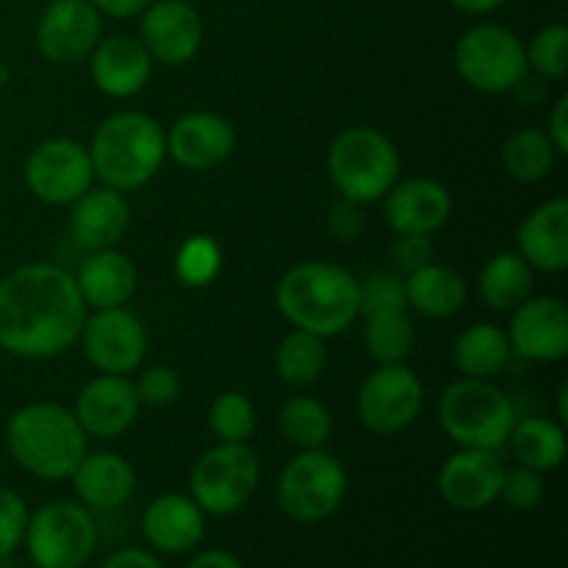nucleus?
<instances>
[{
    "label": "nucleus",
    "instance_id": "4c0bfd02",
    "mask_svg": "<svg viewBox=\"0 0 568 568\" xmlns=\"http://www.w3.org/2000/svg\"><path fill=\"white\" fill-rule=\"evenodd\" d=\"M358 308L361 316L383 314V311H408V297H405V277L397 272H375L358 281Z\"/></svg>",
    "mask_w": 568,
    "mask_h": 568
},
{
    "label": "nucleus",
    "instance_id": "2eb2a0df",
    "mask_svg": "<svg viewBox=\"0 0 568 568\" xmlns=\"http://www.w3.org/2000/svg\"><path fill=\"white\" fill-rule=\"evenodd\" d=\"M139 17V39L153 61L183 67L200 53L203 20L192 0H153Z\"/></svg>",
    "mask_w": 568,
    "mask_h": 568
},
{
    "label": "nucleus",
    "instance_id": "4468645a",
    "mask_svg": "<svg viewBox=\"0 0 568 568\" xmlns=\"http://www.w3.org/2000/svg\"><path fill=\"white\" fill-rule=\"evenodd\" d=\"M103 39V14L89 0H50L37 26V48L50 64L72 67Z\"/></svg>",
    "mask_w": 568,
    "mask_h": 568
},
{
    "label": "nucleus",
    "instance_id": "37998d69",
    "mask_svg": "<svg viewBox=\"0 0 568 568\" xmlns=\"http://www.w3.org/2000/svg\"><path fill=\"white\" fill-rule=\"evenodd\" d=\"M394 261H397V266L405 272V275L419 270V266L430 264L433 261L430 236H399V242L394 244Z\"/></svg>",
    "mask_w": 568,
    "mask_h": 568
},
{
    "label": "nucleus",
    "instance_id": "79ce46f5",
    "mask_svg": "<svg viewBox=\"0 0 568 568\" xmlns=\"http://www.w3.org/2000/svg\"><path fill=\"white\" fill-rule=\"evenodd\" d=\"M361 209H364V205L353 203V200H342V203L333 209L327 227H331V233L338 242H355L358 233L364 231V211Z\"/></svg>",
    "mask_w": 568,
    "mask_h": 568
},
{
    "label": "nucleus",
    "instance_id": "72a5a7b5",
    "mask_svg": "<svg viewBox=\"0 0 568 568\" xmlns=\"http://www.w3.org/2000/svg\"><path fill=\"white\" fill-rule=\"evenodd\" d=\"M277 427L283 438L297 449H322L333 433V416L316 397L297 394L283 403Z\"/></svg>",
    "mask_w": 568,
    "mask_h": 568
},
{
    "label": "nucleus",
    "instance_id": "f03ea898",
    "mask_svg": "<svg viewBox=\"0 0 568 568\" xmlns=\"http://www.w3.org/2000/svg\"><path fill=\"white\" fill-rule=\"evenodd\" d=\"M275 305L294 331L333 338L361 316L358 277L338 264L305 261L277 281Z\"/></svg>",
    "mask_w": 568,
    "mask_h": 568
},
{
    "label": "nucleus",
    "instance_id": "a211bd4d",
    "mask_svg": "<svg viewBox=\"0 0 568 568\" xmlns=\"http://www.w3.org/2000/svg\"><path fill=\"white\" fill-rule=\"evenodd\" d=\"M383 216L397 236H433L453 216V194L433 178H408L388 189Z\"/></svg>",
    "mask_w": 568,
    "mask_h": 568
},
{
    "label": "nucleus",
    "instance_id": "39448f33",
    "mask_svg": "<svg viewBox=\"0 0 568 568\" xmlns=\"http://www.w3.org/2000/svg\"><path fill=\"white\" fill-rule=\"evenodd\" d=\"M516 405L508 394L491 381L460 377L444 388L438 399V422L442 430L458 447L494 449L505 447L516 425Z\"/></svg>",
    "mask_w": 568,
    "mask_h": 568
},
{
    "label": "nucleus",
    "instance_id": "393cba45",
    "mask_svg": "<svg viewBox=\"0 0 568 568\" xmlns=\"http://www.w3.org/2000/svg\"><path fill=\"white\" fill-rule=\"evenodd\" d=\"M75 286L87 308H122L136 292L139 272L125 253L114 247L92 250L81 261L75 275Z\"/></svg>",
    "mask_w": 568,
    "mask_h": 568
},
{
    "label": "nucleus",
    "instance_id": "412c9836",
    "mask_svg": "<svg viewBox=\"0 0 568 568\" xmlns=\"http://www.w3.org/2000/svg\"><path fill=\"white\" fill-rule=\"evenodd\" d=\"M89 72L100 92L114 100H125L148 87L150 75H153V59L144 50L142 39L114 33V37L100 39L98 48L92 50Z\"/></svg>",
    "mask_w": 568,
    "mask_h": 568
},
{
    "label": "nucleus",
    "instance_id": "7c9ffc66",
    "mask_svg": "<svg viewBox=\"0 0 568 568\" xmlns=\"http://www.w3.org/2000/svg\"><path fill=\"white\" fill-rule=\"evenodd\" d=\"M558 150L541 128H519L503 144V166L514 181L538 183L552 172Z\"/></svg>",
    "mask_w": 568,
    "mask_h": 568
},
{
    "label": "nucleus",
    "instance_id": "f3484780",
    "mask_svg": "<svg viewBox=\"0 0 568 568\" xmlns=\"http://www.w3.org/2000/svg\"><path fill=\"white\" fill-rule=\"evenodd\" d=\"M505 464L494 449H466L449 455L438 471V491L455 510H483L499 499Z\"/></svg>",
    "mask_w": 568,
    "mask_h": 568
},
{
    "label": "nucleus",
    "instance_id": "a19ab883",
    "mask_svg": "<svg viewBox=\"0 0 568 568\" xmlns=\"http://www.w3.org/2000/svg\"><path fill=\"white\" fill-rule=\"evenodd\" d=\"M28 505L11 488H0V560L17 552V547L26 538L28 527Z\"/></svg>",
    "mask_w": 568,
    "mask_h": 568
},
{
    "label": "nucleus",
    "instance_id": "f8f14e48",
    "mask_svg": "<svg viewBox=\"0 0 568 568\" xmlns=\"http://www.w3.org/2000/svg\"><path fill=\"white\" fill-rule=\"evenodd\" d=\"M28 192L44 205H72L92 189L94 170L89 148L75 139H48L28 153L22 166Z\"/></svg>",
    "mask_w": 568,
    "mask_h": 568
},
{
    "label": "nucleus",
    "instance_id": "b1692460",
    "mask_svg": "<svg viewBox=\"0 0 568 568\" xmlns=\"http://www.w3.org/2000/svg\"><path fill=\"white\" fill-rule=\"evenodd\" d=\"M131 225V205L116 189H89L72 203L70 236L83 250L114 247Z\"/></svg>",
    "mask_w": 568,
    "mask_h": 568
},
{
    "label": "nucleus",
    "instance_id": "7ed1b4c3",
    "mask_svg": "<svg viewBox=\"0 0 568 568\" xmlns=\"http://www.w3.org/2000/svg\"><path fill=\"white\" fill-rule=\"evenodd\" d=\"M94 178L116 192H133L155 178L166 159V131L144 111L105 116L89 144Z\"/></svg>",
    "mask_w": 568,
    "mask_h": 568
},
{
    "label": "nucleus",
    "instance_id": "de8ad7c7",
    "mask_svg": "<svg viewBox=\"0 0 568 568\" xmlns=\"http://www.w3.org/2000/svg\"><path fill=\"white\" fill-rule=\"evenodd\" d=\"M186 568H244L236 560V555L225 552V549H209V552H200L189 560Z\"/></svg>",
    "mask_w": 568,
    "mask_h": 568
},
{
    "label": "nucleus",
    "instance_id": "0eeeda50",
    "mask_svg": "<svg viewBox=\"0 0 568 568\" xmlns=\"http://www.w3.org/2000/svg\"><path fill=\"white\" fill-rule=\"evenodd\" d=\"M455 70L483 94L514 92L527 78L525 42L510 28L480 22L455 44Z\"/></svg>",
    "mask_w": 568,
    "mask_h": 568
},
{
    "label": "nucleus",
    "instance_id": "a878e982",
    "mask_svg": "<svg viewBox=\"0 0 568 568\" xmlns=\"http://www.w3.org/2000/svg\"><path fill=\"white\" fill-rule=\"evenodd\" d=\"M70 480L83 508L92 510H116L136 491V471L116 453L83 455Z\"/></svg>",
    "mask_w": 568,
    "mask_h": 568
},
{
    "label": "nucleus",
    "instance_id": "20e7f679",
    "mask_svg": "<svg viewBox=\"0 0 568 568\" xmlns=\"http://www.w3.org/2000/svg\"><path fill=\"white\" fill-rule=\"evenodd\" d=\"M11 458L39 480H70L87 455V433L75 414L55 403H31L6 425Z\"/></svg>",
    "mask_w": 568,
    "mask_h": 568
},
{
    "label": "nucleus",
    "instance_id": "c03bdc74",
    "mask_svg": "<svg viewBox=\"0 0 568 568\" xmlns=\"http://www.w3.org/2000/svg\"><path fill=\"white\" fill-rule=\"evenodd\" d=\"M552 142V148L558 150V155L568 153V94H560L558 103L552 105V114H549V125L544 131Z\"/></svg>",
    "mask_w": 568,
    "mask_h": 568
},
{
    "label": "nucleus",
    "instance_id": "bb28decb",
    "mask_svg": "<svg viewBox=\"0 0 568 568\" xmlns=\"http://www.w3.org/2000/svg\"><path fill=\"white\" fill-rule=\"evenodd\" d=\"M405 297L408 308H414L416 314L427 320H449L466 305L469 288L458 272L430 261L405 275Z\"/></svg>",
    "mask_w": 568,
    "mask_h": 568
},
{
    "label": "nucleus",
    "instance_id": "ea45409f",
    "mask_svg": "<svg viewBox=\"0 0 568 568\" xmlns=\"http://www.w3.org/2000/svg\"><path fill=\"white\" fill-rule=\"evenodd\" d=\"M541 471H532L519 466V469H505L503 488H499V499L514 510H532L544 503Z\"/></svg>",
    "mask_w": 568,
    "mask_h": 568
},
{
    "label": "nucleus",
    "instance_id": "c9c22d12",
    "mask_svg": "<svg viewBox=\"0 0 568 568\" xmlns=\"http://www.w3.org/2000/svg\"><path fill=\"white\" fill-rule=\"evenodd\" d=\"M222 270V250L205 233L189 236L175 253V275L183 286L205 288L216 281Z\"/></svg>",
    "mask_w": 568,
    "mask_h": 568
},
{
    "label": "nucleus",
    "instance_id": "58836bf2",
    "mask_svg": "<svg viewBox=\"0 0 568 568\" xmlns=\"http://www.w3.org/2000/svg\"><path fill=\"white\" fill-rule=\"evenodd\" d=\"M139 394V403L150 405V408H166V405L178 403L183 392V381L172 366L155 364L148 369L139 372V377L133 381Z\"/></svg>",
    "mask_w": 568,
    "mask_h": 568
},
{
    "label": "nucleus",
    "instance_id": "cd10ccee",
    "mask_svg": "<svg viewBox=\"0 0 568 568\" xmlns=\"http://www.w3.org/2000/svg\"><path fill=\"white\" fill-rule=\"evenodd\" d=\"M510 344L508 333L497 325H471L455 338L453 347V364L464 377H480V381H491L499 372L508 366L510 361Z\"/></svg>",
    "mask_w": 568,
    "mask_h": 568
},
{
    "label": "nucleus",
    "instance_id": "1a4fd4ad",
    "mask_svg": "<svg viewBox=\"0 0 568 568\" xmlns=\"http://www.w3.org/2000/svg\"><path fill=\"white\" fill-rule=\"evenodd\" d=\"M22 544L37 568H81L92 558L98 527L81 503L55 499L28 516Z\"/></svg>",
    "mask_w": 568,
    "mask_h": 568
},
{
    "label": "nucleus",
    "instance_id": "423d86ee",
    "mask_svg": "<svg viewBox=\"0 0 568 568\" xmlns=\"http://www.w3.org/2000/svg\"><path fill=\"white\" fill-rule=\"evenodd\" d=\"M327 172L344 200L358 205L381 203L399 178V153L383 131L355 125L333 139Z\"/></svg>",
    "mask_w": 568,
    "mask_h": 568
},
{
    "label": "nucleus",
    "instance_id": "09e8293b",
    "mask_svg": "<svg viewBox=\"0 0 568 568\" xmlns=\"http://www.w3.org/2000/svg\"><path fill=\"white\" fill-rule=\"evenodd\" d=\"M508 0H449V6L464 14H491V11L503 9Z\"/></svg>",
    "mask_w": 568,
    "mask_h": 568
},
{
    "label": "nucleus",
    "instance_id": "6ab92c4d",
    "mask_svg": "<svg viewBox=\"0 0 568 568\" xmlns=\"http://www.w3.org/2000/svg\"><path fill=\"white\" fill-rule=\"evenodd\" d=\"M233 148H236V131L225 116L214 111H189L178 116L166 131V155L183 170H214L231 159Z\"/></svg>",
    "mask_w": 568,
    "mask_h": 568
},
{
    "label": "nucleus",
    "instance_id": "ddd939ff",
    "mask_svg": "<svg viewBox=\"0 0 568 568\" xmlns=\"http://www.w3.org/2000/svg\"><path fill=\"white\" fill-rule=\"evenodd\" d=\"M78 342L100 375H128L142 369L148 353V331L125 305L94 311L92 316H87Z\"/></svg>",
    "mask_w": 568,
    "mask_h": 568
},
{
    "label": "nucleus",
    "instance_id": "dca6fc26",
    "mask_svg": "<svg viewBox=\"0 0 568 568\" xmlns=\"http://www.w3.org/2000/svg\"><path fill=\"white\" fill-rule=\"evenodd\" d=\"M510 353L536 364H555L568 355V308L558 297H527L510 311Z\"/></svg>",
    "mask_w": 568,
    "mask_h": 568
},
{
    "label": "nucleus",
    "instance_id": "9d476101",
    "mask_svg": "<svg viewBox=\"0 0 568 568\" xmlns=\"http://www.w3.org/2000/svg\"><path fill=\"white\" fill-rule=\"evenodd\" d=\"M258 455L247 444L220 442L203 453L192 469V499L211 516H231L250 503L258 488Z\"/></svg>",
    "mask_w": 568,
    "mask_h": 568
},
{
    "label": "nucleus",
    "instance_id": "aec40b11",
    "mask_svg": "<svg viewBox=\"0 0 568 568\" xmlns=\"http://www.w3.org/2000/svg\"><path fill=\"white\" fill-rule=\"evenodd\" d=\"M139 394L128 375H98L75 399V419L92 438H116L136 422Z\"/></svg>",
    "mask_w": 568,
    "mask_h": 568
},
{
    "label": "nucleus",
    "instance_id": "c756f323",
    "mask_svg": "<svg viewBox=\"0 0 568 568\" xmlns=\"http://www.w3.org/2000/svg\"><path fill=\"white\" fill-rule=\"evenodd\" d=\"M508 444L514 449L516 460L532 471H552L566 458L564 425L552 419H541V416L516 419Z\"/></svg>",
    "mask_w": 568,
    "mask_h": 568
},
{
    "label": "nucleus",
    "instance_id": "f704fd0d",
    "mask_svg": "<svg viewBox=\"0 0 568 568\" xmlns=\"http://www.w3.org/2000/svg\"><path fill=\"white\" fill-rule=\"evenodd\" d=\"M209 427L220 442L247 444L255 430V405L242 392H222L209 408Z\"/></svg>",
    "mask_w": 568,
    "mask_h": 568
},
{
    "label": "nucleus",
    "instance_id": "5701e85b",
    "mask_svg": "<svg viewBox=\"0 0 568 568\" xmlns=\"http://www.w3.org/2000/svg\"><path fill=\"white\" fill-rule=\"evenodd\" d=\"M142 536L159 552H192L205 536V510L186 494H161L144 510Z\"/></svg>",
    "mask_w": 568,
    "mask_h": 568
},
{
    "label": "nucleus",
    "instance_id": "e433bc0d",
    "mask_svg": "<svg viewBox=\"0 0 568 568\" xmlns=\"http://www.w3.org/2000/svg\"><path fill=\"white\" fill-rule=\"evenodd\" d=\"M527 70L549 81H560L568 72V28L560 22L544 26L525 48Z\"/></svg>",
    "mask_w": 568,
    "mask_h": 568
},
{
    "label": "nucleus",
    "instance_id": "2f4dec72",
    "mask_svg": "<svg viewBox=\"0 0 568 568\" xmlns=\"http://www.w3.org/2000/svg\"><path fill=\"white\" fill-rule=\"evenodd\" d=\"M414 322L408 311H383L364 316V347L369 358L381 364H405L414 353Z\"/></svg>",
    "mask_w": 568,
    "mask_h": 568
},
{
    "label": "nucleus",
    "instance_id": "f257e3e1",
    "mask_svg": "<svg viewBox=\"0 0 568 568\" xmlns=\"http://www.w3.org/2000/svg\"><path fill=\"white\" fill-rule=\"evenodd\" d=\"M87 311L67 270L20 266L0 277V349L26 361L64 355L81 338Z\"/></svg>",
    "mask_w": 568,
    "mask_h": 568
},
{
    "label": "nucleus",
    "instance_id": "a18cd8bd",
    "mask_svg": "<svg viewBox=\"0 0 568 568\" xmlns=\"http://www.w3.org/2000/svg\"><path fill=\"white\" fill-rule=\"evenodd\" d=\"M94 9L103 17H114V20H128V17H139L148 9L153 0H89Z\"/></svg>",
    "mask_w": 568,
    "mask_h": 568
},
{
    "label": "nucleus",
    "instance_id": "c85d7f7f",
    "mask_svg": "<svg viewBox=\"0 0 568 568\" xmlns=\"http://www.w3.org/2000/svg\"><path fill=\"white\" fill-rule=\"evenodd\" d=\"M480 300L497 314H510L532 294V270L519 253H497L480 272Z\"/></svg>",
    "mask_w": 568,
    "mask_h": 568
},
{
    "label": "nucleus",
    "instance_id": "9b49d317",
    "mask_svg": "<svg viewBox=\"0 0 568 568\" xmlns=\"http://www.w3.org/2000/svg\"><path fill=\"white\" fill-rule=\"evenodd\" d=\"M425 386L405 364H381L358 388V419L375 436H397L422 414Z\"/></svg>",
    "mask_w": 568,
    "mask_h": 568
},
{
    "label": "nucleus",
    "instance_id": "6e6552de",
    "mask_svg": "<svg viewBox=\"0 0 568 568\" xmlns=\"http://www.w3.org/2000/svg\"><path fill=\"white\" fill-rule=\"evenodd\" d=\"M347 497V471L325 449H300L277 480V505L297 525H316L336 514Z\"/></svg>",
    "mask_w": 568,
    "mask_h": 568
},
{
    "label": "nucleus",
    "instance_id": "473e14b6",
    "mask_svg": "<svg viewBox=\"0 0 568 568\" xmlns=\"http://www.w3.org/2000/svg\"><path fill=\"white\" fill-rule=\"evenodd\" d=\"M327 366L325 338L305 331H292L275 349V372L283 383L305 388L322 377Z\"/></svg>",
    "mask_w": 568,
    "mask_h": 568
},
{
    "label": "nucleus",
    "instance_id": "8fccbe9b",
    "mask_svg": "<svg viewBox=\"0 0 568 568\" xmlns=\"http://www.w3.org/2000/svg\"><path fill=\"white\" fill-rule=\"evenodd\" d=\"M566 397H568V386L564 383V386H560V392H558V416H560V422H566V419H568Z\"/></svg>",
    "mask_w": 568,
    "mask_h": 568
},
{
    "label": "nucleus",
    "instance_id": "4be33fe9",
    "mask_svg": "<svg viewBox=\"0 0 568 568\" xmlns=\"http://www.w3.org/2000/svg\"><path fill=\"white\" fill-rule=\"evenodd\" d=\"M516 253L530 270L558 275L568 270V200L552 197L525 216L516 231Z\"/></svg>",
    "mask_w": 568,
    "mask_h": 568
},
{
    "label": "nucleus",
    "instance_id": "49530a36",
    "mask_svg": "<svg viewBox=\"0 0 568 568\" xmlns=\"http://www.w3.org/2000/svg\"><path fill=\"white\" fill-rule=\"evenodd\" d=\"M103 568H164L161 560L148 549H120L105 560Z\"/></svg>",
    "mask_w": 568,
    "mask_h": 568
}]
</instances>
